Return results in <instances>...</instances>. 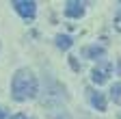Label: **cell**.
I'll return each mask as SVG.
<instances>
[{"mask_svg": "<svg viewBox=\"0 0 121 119\" xmlns=\"http://www.w3.org/2000/svg\"><path fill=\"white\" fill-rule=\"evenodd\" d=\"M11 95L17 102H26L37 97V78L33 76L30 69H17L11 80Z\"/></svg>", "mask_w": 121, "mask_h": 119, "instance_id": "6da1fadb", "label": "cell"}, {"mask_svg": "<svg viewBox=\"0 0 121 119\" xmlns=\"http://www.w3.org/2000/svg\"><path fill=\"white\" fill-rule=\"evenodd\" d=\"M11 7L26 20H33L35 13H37V2H33V0H13Z\"/></svg>", "mask_w": 121, "mask_h": 119, "instance_id": "7a4b0ae2", "label": "cell"}, {"mask_svg": "<svg viewBox=\"0 0 121 119\" xmlns=\"http://www.w3.org/2000/svg\"><path fill=\"white\" fill-rule=\"evenodd\" d=\"M110 69H112V65L108 63V61H102L95 69H93V74H91V78H93V82L95 84H104L106 80H108V74H110Z\"/></svg>", "mask_w": 121, "mask_h": 119, "instance_id": "3957f363", "label": "cell"}, {"mask_svg": "<svg viewBox=\"0 0 121 119\" xmlns=\"http://www.w3.org/2000/svg\"><path fill=\"white\" fill-rule=\"evenodd\" d=\"M89 100H91V104H93V108H97V110H106V100H104V95L99 93V91H93V89H89Z\"/></svg>", "mask_w": 121, "mask_h": 119, "instance_id": "277c9868", "label": "cell"}, {"mask_svg": "<svg viewBox=\"0 0 121 119\" xmlns=\"http://www.w3.org/2000/svg\"><path fill=\"white\" fill-rule=\"evenodd\" d=\"M65 15L67 18H82L84 15V7H82V2H67V7H65Z\"/></svg>", "mask_w": 121, "mask_h": 119, "instance_id": "5b68a950", "label": "cell"}, {"mask_svg": "<svg viewBox=\"0 0 121 119\" xmlns=\"http://www.w3.org/2000/svg\"><path fill=\"white\" fill-rule=\"evenodd\" d=\"M104 52H106V50H104L102 46H86V48L82 50V54L89 56V58H102Z\"/></svg>", "mask_w": 121, "mask_h": 119, "instance_id": "8992f818", "label": "cell"}, {"mask_svg": "<svg viewBox=\"0 0 121 119\" xmlns=\"http://www.w3.org/2000/svg\"><path fill=\"white\" fill-rule=\"evenodd\" d=\"M71 43H73V41H71L67 35H58V37H56V46H58L60 50H69Z\"/></svg>", "mask_w": 121, "mask_h": 119, "instance_id": "52a82bcc", "label": "cell"}, {"mask_svg": "<svg viewBox=\"0 0 121 119\" xmlns=\"http://www.w3.org/2000/svg\"><path fill=\"white\" fill-rule=\"evenodd\" d=\"M110 100L115 104H121V82H115L110 89Z\"/></svg>", "mask_w": 121, "mask_h": 119, "instance_id": "ba28073f", "label": "cell"}, {"mask_svg": "<svg viewBox=\"0 0 121 119\" xmlns=\"http://www.w3.org/2000/svg\"><path fill=\"white\" fill-rule=\"evenodd\" d=\"M50 119H69V115H67V110L63 108V110H60V108H50Z\"/></svg>", "mask_w": 121, "mask_h": 119, "instance_id": "9c48e42d", "label": "cell"}, {"mask_svg": "<svg viewBox=\"0 0 121 119\" xmlns=\"http://www.w3.org/2000/svg\"><path fill=\"white\" fill-rule=\"evenodd\" d=\"M115 28H117V31L121 33V13H119V15L115 18Z\"/></svg>", "mask_w": 121, "mask_h": 119, "instance_id": "30bf717a", "label": "cell"}, {"mask_svg": "<svg viewBox=\"0 0 121 119\" xmlns=\"http://www.w3.org/2000/svg\"><path fill=\"white\" fill-rule=\"evenodd\" d=\"M69 63H71V67H73L76 71H78V69H80V65H78V61H76V58H73V56L69 58Z\"/></svg>", "mask_w": 121, "mask_h": 119, "instance_id": "8fae6325", "label": "cell"}, {"mask_svg": "<svg viewBox=\"0 0 121 119\" xmlns=\"http://www.w3.org/2000/svg\"><path fill=\"white\" fill-rule=\"evenodd\" d=\"M11 119H28V117H26V115H22V113H17V115H13Z\"/></svg>", "mask_w": 121, "mask_h": 119, "instance_id": "7c38bea8", "label": "cell"}, {"mask_svg": "<svg viewBox=\"0 0 121 119\" xmlns=\"http://www.w3.org/2000/svg\"><path fill=\"white\" fill-rule=\"evenodd\" d=\"M0 119H7V113L4 110H0Z\"/></svg>", "mask_w": 121, "mask_h": 119, "instance_id": "4fadbf2b", "label": "cell"}, {"mask_svg": "<svg viewBox=\"0 0 121 119\" xmlns=\"http://www.w3.org/2000/svg\"><path fill=\"white\" fill-rule=\"evenodd\" d=\"M119 71H121V58H119Z\"/></svg>", "mask_w": 121, "mask_h": 119, "instance_id": "5bb4252c", "label": "cell"}, {"mask_svg": "<svg viewBox=\"0 0 121 119\" xmlns=\"http://www.w3.org/2000/svg\"><path fill=\"white\" fill-rule=\"evenodd\" d=\"M119 119H121V113H119Z\"/></svg>", "mask_w": 121, "mask_h": 119, "instance_id": "9a60e30c", "label": "cell"}]
</instances>
